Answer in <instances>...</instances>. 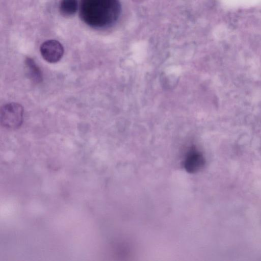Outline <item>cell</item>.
I'll use <instances>...</instances> for the list:
<instances>
[{"instance_id": "6da1fadb", "label": "cell", "mask_w": 261, "mask_h": 261, "mask_svg": "<svg viewBox=\"0 0 261 261\" xmlns=\"http://www.w3.org/2000/svg\"><path fill=\"white\" fill-rule=\"evenodd\" d=\"M118 0H81L80 16L87 24L102 28L114 23L120 14Z\"/></svg>"}, {"instance_id": "8992f818", "label": "cell", "mask_w": 261, "mask_h": 261, "mask_svg": "<svg viewBox=\"0 0 261 261\" xmlns=\"http://www.w3.org/2000/svg\"><path fill=\"white\" fill-rule=\"evenodd\" d=\"M59 11L64 17H70L74 15L78 9L77 0H60L59 6Z\"/></svg>"}, {"instance_id": "7a4b0ae2", "label": "cell", "mask_w": 261, "mask_h": 261, "mask_svg": "<svg viewBox=\"0 0 261 261\" xmlns=\"http://www.w3.org/2000/svg\"><path fill=\"white\" fill-rule=\"evenodd\" d=\"M23 118V109L21 105L10 102L4 105L0 111L1 125L9 129L19 128Z\"/></svg>"}, {"instance_id": "3957f363", "label": "cell", "mask_w": 261, "mask_h": 261, "mask_svg": "<svg viewBox=\"0 0 261 261\" xmlns=\"http://www.w3.org/2000/svg\"><path fill=\"white\" fill-rule=\"evenodd\" d=\"M40 54L47 62L55 63L62 58L64 47L62 44L56 40H48L44 41L40 47Z\"/></svg>"}, {"instance_id": "277c9868", "label": "cell", "mask_w": 261, "mask_h": 261, "mask_svg": "<svg viewBox=\"0 0 261 261\" xmlns=\"http://www.w3.org/2000/svg\"><path fill=\"white\" fill-rule=\"evenodd\" d=\"M205 164L202 154L196 149L191 150L187 154L184 167L189 173H194L200 170Z\"/></svg>"}, {"instance_id": "5b68a950", "label": "cell", "mask_w": 261, "mask_h": 261, "mask_svg": "<svg viewBox=\"0 0 261 261\" xmlns=\"http://www.w3.org/2000/svg\"><path fill=\"white\" fill-rule=\"evenodd\" d=\"M27 75L34 83H39L42 80L41 71L35 61L30 58H27L25 61Z\"/></svg>"}]
</instances>
